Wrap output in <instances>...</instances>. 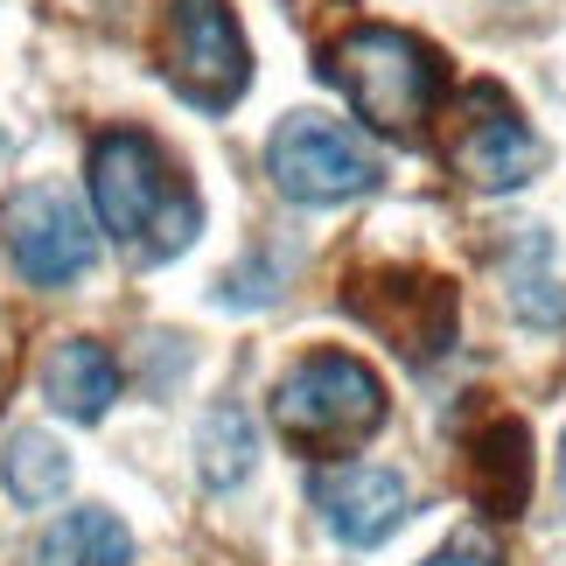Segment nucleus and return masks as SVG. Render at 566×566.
Here are the masks:
<instances>
[{"label": "nucleus", "mask_w": 566, "mask_h": 566, "mask_svg": "<svg viewBox=\"0 0 566 566\" xmlns=\"http://www.w3.org/2000/svg\"><path fill=\"white\" fill-rule=\"evenodd\" d=\"M84 182H92V210L98 224L119 238L134 259H176L196 231H203V203L168 147L140 126H113V134L92 140V161H84Z\"/></svg>", "instance_id": "f257e3e1"}, {"label": "nucleus", "mask_w": 566, "mask_h": 566, "mask_svg": "<svg viewBox=\"0 0 566 566\" xmlns=\"http://www.w3.org/2000/svg\"><path fill=\"white\" fill-rule=\"evenodd\" d=\"M322 77L357 105V119L385 140H420L441 113L448 56L427 35L391 29V21H357L336 42H322Z\"/></svg>", "instance_id": "f03ea898"}, {"label": "nucleus", "mask_w": 566, "mask_h": 566, "mask_svg": "<svg viewBox=\"0 0 566 566\" xmlns=\"http://www.w3.org/2000/svg\"><path fill=\"white\" fill-rule=\"evenodd\" d=\"M273 427L294 454H350L385 427V385L350 350H308L273 385Z\"/></svg>", "instance_id": "7ed1b4c3"}, {"label": "nucleus", "mask_w": 566, "mask_h": 566, "mask_svg": "<svg viewBox=\"0 0 566 566\" xmlns=\"http://www.w3.org/2000/svg\"><path fill=\"white\" fill-rule=\"evenodd\" d=\"M343 308L371 336H385L406 364L448 357L454 329H462V294H454V280L427 273V266H357L343 280Z\"/></svg>", "instance_id": "20e7f679"}, {"label": "nucleus", "mask_w": 566, "mask_h": 566, "mask_svg": "<svg viewBox=\"0 0 566 566\" xmlns=\"http://www.w3.org/2000/svg\"><path fill=\"white\" fill-rule=\"evenodd\" d=\"M161 71L196 113H231L252 84L245 29L224 0H168L161 21Z\"/></svg>", "instance_id": "39448f33"}, {"label": "nucleus", "mask_w": 566, "mask_h": 566, "mask_svg": "<svg viewBox=\"0 0 566 566\" xmlns=\"http://www.w3.org/2000/svg\"><path fill=\"white\" fill-rule=\"evenodd\" d=\"M266 176L287 203H350V196L378 189L385 168L343 119L287 113L266 140Z\"/></svg>", "instance_id": "423d86ee"}, {"label": "nucleus", "mask_w": 566, "mask_h": 566, "mask_svg": "<svg viewBox=\"0 0 566 566\" xmlns=\"http://www.w3.org/2000/svg\"><path fill=\"white\" fill-rule=\"evenodd\" d=\"M0 252H8L14 273L35 280V287H71V280L92 273L98 231H92V217L77 210L71 189L29 182L0 203Z\"/></svg>", "instance_id": "0eeeda50"}, {"label": "nucleus", "mask_w": 566, "mask_h": 566, "mask_svg": "<svg viewBox=\"0 0 566 566\" xmlns=\"http://www.w3.org/2000/svg\"><path fill=\"white\" fill-rule=\"evenodd\" d=\"M546 161L538 134L525 126V113L511 105L504 84H469L462 105H454V126H448V168L462 176L469 189L483 196H504V189H525Z\"/></svg>", "instance_id": "6e6552de"}, {"label": "nucleus", "mask_w": 566, "mask_h": 566, "mask_svg": "<svg viewBox=\"0 0 566 566\" xmlns=\"http://www.w3.org/2000/svg\"><path fill=\"white\" fill-rule=\"evenodd\" d=\"M308 496H315L322 525H329L343 546H385V538L406 525V511H412L406 475L399 469H378V462L322 469L315 483H308Z\"/></svg>", "instance_id": "1a4fd4ad"}, {"label": "nucleus", "mask_w": 566, "mask_h": 566, "mask_svg": "<svg viewBox=\"0 0 566 566\" xmlns=\"http://www.w3.org/2000/svg\"><path fill=\"white\" fill-rule=\"evenodd\" d=\"M469 490H475V504L496 511V517L525 511V496H532V433H525V420L496 412L469 441Z\"/></svg>", "instance_id": "9d476101"}, {"label": "nucleus", "mask_w": 566, "mask_h": 566, "mask_svg": "<svg viewBox=\"0 0 566 566\" xmlns=\"http://www.w3.org/2000/svg\"><path fill=\"white\" fill-rule=\"evenodd\" d=\"M42 399H50L56 412H71V420H98V412L119 399V364H113V350L92 343V336L56 343L50 364H42Z\"/></svg>", "instance_id": "9b49d317"}, {"label": "nucleus", "mask_w": 566, "mask_h": 566, "mask_svg": "<svg viewBox=\"0 0 566 566\" xmlns=\"http://www.w3.org/2000/svg\"><path fill=\"white\" fill-rule=\"evenodd\" d=\"M0 490H8V504H21V511L63 504V490H71V454H63L56 433L14 427L8 448H0Z\"/></svg>", "instance_id": "f8f14e48"}, {"label": "nucleus", "mask_w": 566, "mask_h": 566, "mask_svg": "<svg viewBox=\"0 0 566 566\" xmlns=\"http://www.w3.org/2000/svg\"><path fill=\"white\" fill-rule=\"evenodd\" d=\"M35 566H134V532L119 525L113 511H71L42 532Z\"/></svg>", "instance_id": "ddd939ff"}, {"label": "nucleus", "mask_w": 566, "mask_h": 566, "mask_svg": "<svg viewBox=\"0 0 566 566\" xmlns=\"http://www.w3.org/2000/svg\"><path fill=\"white\" fill-rule=\"evenodd\" d=\"M504 280H511V308L525 315L532 329H559V322H566V294H559V280H553V245H546V231H538V224L517 238Z\"/></svg>", "instance_id": "4468645a"}, {"label": "nucleus", "mask_w": 566, "mask_h": 566, "mask_svg": "<svg viewBox=\"0 0 566 566\" xmlns=\"http://www.w3.org/2000/svg\"><path fill=\"white\" fill-rule=\"evenodd\" d=\"M252 420H245V406H217L210 420H203V441H196V469H203V483L210 490H231V483H245L252 475Z\"/></svg>", "instance_id": "2eb2a0df"}, {"label": "nucleus", "mask_w": 566, "mask_h": 566, "mask_svg": "<svg viewBox=\"0 0 566 566\" xmlns=\"http://www.w3.org/2000/svg\"><path fill=\"white\" fill-rule=\"evenodd\" d=\"M420 566H496V546L490 538H475V532H462V538H448L433 559H420Z\"/></svg>", "instance_id": "dca6fc26"}, {"label": "nucleus", "mask_w": 566, "mask_h": 566, "mask_svg": "<svg viewBox=\"0 0 566 566\" xmlns=\"http://www.w3.org/2000/svg\"><path fill=\"white\" fill-rule=\"evenodd\" d=\"M559 490H566V441H559Z\"/></svg>", "instance_id": "f3484780"}]
</instances>
